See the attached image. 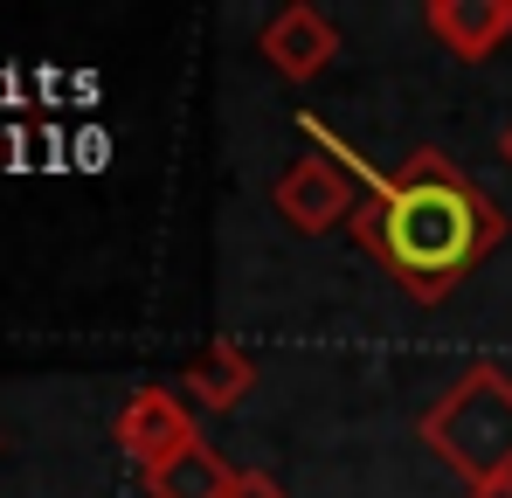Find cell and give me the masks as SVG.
Listing matches in <instances>:
<instances>
[{"label": "cell", "instance_id": "obj_6", "mask_svg": "<svg viewBox=\"0 0 512 498\" xmlns=\"http://www.w3.org/2000/svg\"><path fill=\"white\" fill-rule=\"evenodd\" d=\"M250 388H256V353L243 346V339H208L187 367H180V395H187V409L201 415H229V409H243L250 402Z\"/></svg>", "mask_w": 512, "mask_h": 498}, {"label": "cell", "instance_id": "obj_7", "mask_svg": "<svg viewBox=\"0 0 512 498\" xmlns=\"http://www.w3.org/2000/svg\"><path fill=\"white\" fill-rule=\"evenodd\" d=\"M423 28L457 63H485L512 42V0H423Z\"/></svg>", "mask_w": 512, "mask_h": 498}, {"label": "cell", "instance_id": "obj_12", "mask_svg": "<svg viewBox=\"0 0 512 498\" xmlns=\"http://www.w3.org/2000/svg\"><path fill=\"white\" fill-rule=\"evenodd\" d=\"M0 450H7V443H0Z\"/></svg>", "mask_w": 512, "mask_h": 498}, {"label": "cell", "instance_id": "obj_3", "mask_svg": "<svg viewBox=\"0 0 512 498\" xmlns=\"http://www.w3.org/2000/svg\"><path fill=\"white\" fill-rule=\"evenodd\" d=\"M360 180L346 173L333 153H298V160L284 166L277 180H270V208H277V222L291 229V236H333L353 222V208H360Z\"/></svg>", "mask_w": 512, "mask_h": 498}, {"label": "cell", "instance_id": "obj_1", "mask_svg": "<svg viewBox=\"0 0 512 498\" xmlns=\"http://www.w3.org/2000/svg\"><path fill=\"white\" fill-rule=\"evenodd\" d=\"M298 132H305V146L333 153L367 187L360 208H353V222H346V236L367 249L395 277V291L416 298V305H443L512 236L506 208L450 160L443 146H416L409 160L388 173V166L367 160L360 146H346L319 111H298Z\"/></svg>", "mask_w": 512, "mask_h": 498}, {"label": "cell", "instance_id": "obj_4", "mask_svg": "<svg viewBox=\"0 0 512 498\" xmlns=\"http://www.w3.org/2000/svg\"><path fill=\"white\" fill-rule=\"evenodd\" d=\"M111 443H118L139 471H160V464L180 457V450L201 443V415L187 409L180 388H139L125 409L111 415Z\"/></svg>", "mask_w": 512, "mask_h": 498}, {"label": "cell", "instance_id": "obj_9", "mask_svg": "<svg viewBox=\"0 0 512 498\" xmlns=\"http://www.w3.org/2000/svg\"><path fill=\"white\" fill-rule=\"evenodd\" d=\"M229 498H284V485H277L270 471H250V464H243V471L229 478Z\"/></svg>", "mask_w": 512, "mask_h": 498}, {"label": "cell", "instance_id": "obj_11", "mask_svg": "<svg viewBox=\"0 0 512 498\" xmlns=\"http://www.w3.org/2000/svg\"><path fill=\"white\" fill-rule=\"evenodd\" d=\"M499 153H506V166H512V125H506V132H499Z\"/></svg>", "mask_w": 512, "mask_h": 498}, {"label": "cell", "instance_id": "obj_8", "mask_svg": "<svg viewBox=\"0 0 512 498\" xmlns=\"http://www.w3.org/2000/svg\"><path fill=\"white\" fill-rule=\"evenodd\" d=\"M229 478H236V464L208 436L194 450H180L173 464H160V471H139L146 498H229Z\"/></svg>", "mask_w": 512, "mask_h": 498}, {"label": "cell", "instance_id": "obj_2", "mask_svg": "<svg viewBox=\"0 0 512 498\" xmlns=\"http://www.w3.org/2000/svg\"><path fill=\"white\" fill-rule=\"evenodd\" d=\"M423 450L464 478V492L506 485L512 478V374L506 360H471L457 381L416 415Z\"/></svg>", "mask_w": 512, "mask_h": 498}, {"label": "cell", "instance_id": "obj_10", "mask_svg": "<svg viewBox=\"0 0 512 498\" xmlns=\"http://www.w3.org/2000/svg\"><path fill=\"white\" fill-rule=\"evenodd\" d=\"M464 498H512V478L506 485H485V492H464Z\"/></svg>", "mask_w": 512, "mask_h": 498}, {"label": "cell", "instance_id": "obj_5", "mask_svg": "<svg viewBox=\"0 0 512 498\" xmlns=\"http://www.w3.org/2000/svg\"><path fill=\"white\" fill-rule=\"evenodd\" d=\"M256 56H263L284 83H312V77L333 70V56H340V28H333L326 7L291 0V7H277V14L256 28Z\"/></svg>", "mask_w": 512, "mask_h": 498}]
</instances>
